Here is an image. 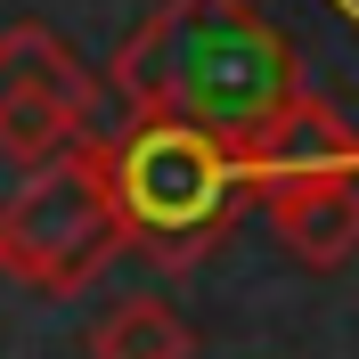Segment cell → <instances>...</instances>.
Returning <instances> with one entry per match:
<instances>
[{"label": "cell", "instance_id": "cell-1", "mask_svg": "<svg viewBox=\"0 0 359 359\" xmlns=\"http://www.w3.org/2000/svg\"><path fill=\"white\" fill-rule=\"evenodd\" d=\"M107 82L147 123H196L212 139H245L302 90V66H294V41L253 0H163L114 49Z\"/></svg>", "mask_w": 359, "mask_h": 359}, {"label": "cell", "instance_id": "cell-4", "mask_svg": "<svg viewBox=\"0 0 359 359\" xmlns=\"http://www.w3.org/2000/svg\"><path fill=\"white\" fill-rule=\"evenodd\" d=\"M98 123V82L49 25H8L0 33V139L33 156H66Z\"/></svg>", "mask_w": 359, "mask_h": 359}, {"label": "cell", "instance_id": "cell-6", "mask_svg": "<svg viewBox=\"0 0 359 359\" xmlns=\"http://www.w3.org/2000/svg\"><path fill=\"white\" fill-rule=\"evenodd\" d=\"M278 245L302 269H343L359 253V180H294V188H269L262 196Z\"/></svg>", "mask_w": 359, "mask_h": 359}, {"label": "cell", "instance_id": "cell-2", "mask_svg": "<svg viewBox=\"0 0 359 359\" xmlns=\"http://www.w3.org/2000/svg\"><path fill=\"white\" fill-rule=\"evenodd\" d=\"M90 172L107 188V212L123 229V245H139L147 262L188 269L221 245L237 212L253 204L245 172H237V147L196 123H147L131 114L123 131H90Z\"/></svg>", "mask_w": 359, "mask_h": 359}, {"label": "cell", "instance_id": "cell-5", "mask_svg": "<svg viewBox=\"0 0 359 359\" xmlns=\"http://www.w3.org/2000/svg\"><path fill=\"white\" fill-rule=\"evenodd\" d=\"M237 147V172H245L253 204L269 196V188H294V180H359V123H343L318 90H294L286 107L269 114V123H253L245 139H229Z\"/></svg>", "mask_w": 359, "mask_h": 359}, {"label": "cell", "instance_id": "cell-7", "mask_svg": "<svg viewBox=\"0 0 359 359\" xmlns=\"http://www.w3.org/2000/svg\"><path fill=\"white\" fill-rule=\"evenodd\" d=\"M90 359H196V335L163 294H123L90 327Z\"/></svg>", "mask_w": 359, "mask_h": 359}, {"label": "cell", "instance_id": "cell-8", "mask_svg": "<svg viewBox=\"0 0 359 359\" xmlns=\"http://www.w3.org/2000/svg\"><path fill=\"white\" fill-rule=\"evenodd\" d=\"M41 163H49V156H33V147H17V139H0V221H8L17 196L41 180Z\"/></svg>", "mask_w": 359, "mask_h": 359}, {"label": "cell", "instance_id": "cell-3", "mask_svg": "<svg viewBox=\"0 0 359 359\" xmlns=\"http://www.w3.org/2000/svg\"><path fill=\"white\" fill-rule=\"evenodd\" d=\"M114 253H123V229L107 212L98 172H90V147L74 139L66 156L41 163V180L0 221V269L25 278L33 294H82Z\"/></svg>", "mask_w": 359, "mask_h": 359}]
</instances>
